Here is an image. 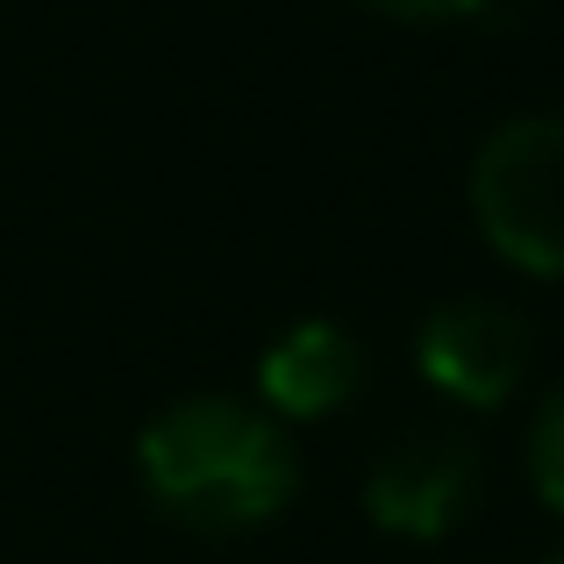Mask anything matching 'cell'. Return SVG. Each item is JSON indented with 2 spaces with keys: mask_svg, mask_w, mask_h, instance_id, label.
<instances>
[{
  "mask_svg": "<svg viewBox=\"0 0 564 564\" xmlns=\"http://www.w3.org/2000/svg\"><path fill=\"white\" fill-rule=\"evenodd\" d=\"M471 221L529 279H564V115H514L471 158Z\"/></svg>",
  "mask_w": 564,
  "mask_h": 564,
  "instance_id": "obj_2",
  "label": "cell"
},
{
  "mask_svg": "<svg viewBox=\"0 0 564 564\" xmlns=\"http://www.w3.org/2000/svg\"><path fill=\"white\" fill-rule=\"evenodd\" d=\"M522 471L536 486V500L551 514H564V379L536 400L529 414V436H522Z\"/></svg>",
  "mask_w": 564,
  "mask_h": 564,
  "instance_id": "obj_6",
  "label": "cell"
},
{
  "mask_svg": "<svg viewBox=\"0 0 564 564\" xmlns=\"http://www.w3.org/2000/svg\"><path fill=\"white\" fill-rule=\"evenodd\" d=\"M529 365H536V329L522 307L486 301V293H457V301L429 307L414 329V372L457 408H500L522 393Z\"/></svg>",
  "mask_w": 564,
  "mask_h": 564,
  "instance_id": "obj_4",
  "label": "cell"
},
{
  "mask_svg": "<svg viewBox=\"0 0 564 564\" xmlns=\"http://www.w3.org/2000/svg\"><path fill=\"white\" fill-rule=\"evenodd\" d=\"M365 8L393 14V22H414V29H443V22H471V14H486L494 0H365Z\"/></svg>",
  "mask_w": 564,
  "mask_h": 564,
  "instance_id": "obj_7",
  "label": "cell"
},
{
  "mask_svg": "<svg viewBox=\"0 0 564 564\" xmlns=\"http://www.w3.org/2000/svg\"><path fill=\"white\" fill-rule=\"evenodd\" d=\"M479 443L451 422H408L365 465V522L400 543H443L479 508Z\"/></svg>",
  "mask_w": 564,
  "mask_h": 564,
  "instance_id": "obj_3",
  "label": "cell"
},
{
  "mask_svg": "<svg viewBox=\"0 0 564 564\" xmlns=\"http://www.w3.org/2000/svg\"><path fill=\"white\" fill-rule=\"evenodd\" d=\"M137 479L180 529L250 536L301 494V451L286 422L236 393H186L137 436Z\"/></svg>",
  "mask_w": 564,
  "mask_h": 564,
  "instance_id": "obj_1",
  "label": "cell"
},
{
  "mask_svg": "<svg viewBox=\"0 0 564 564\" xmlns=\"http://www.w3.org/2000/svg\"><path fill=\"white\" fill-rule=\"evenodd\" d=\"M543 564H564V543H557V551H551V557H543Z\"/></svg>",
  "mask_w": 564,
  "mask_h": 564,
  "instance_id": "obj_8",
  "label": "cell"
},
{
  "mask_svg": "<svg viewBox=\"0 0 564 564\" xmlns=\"http://www.w3.org/2000/svg\"><path fill=\"white\" fill-rule=\"evenodd\" d=\"M372 379L365 358V336L344 329L329 315H307L293 329H279L258 358V408L272 422H322V414H344L350 400Z\"/></svg>",
  "mask_w": 564,
  "mask_h": 564,
  "instance_id": "obj_5",
  "label": "cell"
}]
</instances>
